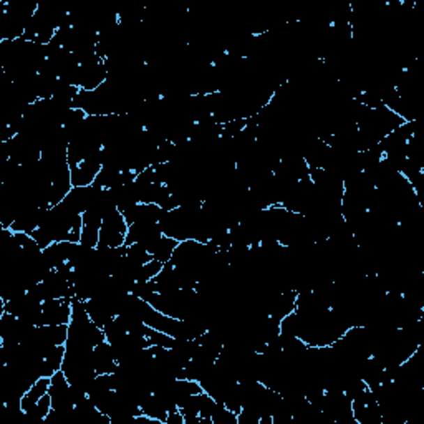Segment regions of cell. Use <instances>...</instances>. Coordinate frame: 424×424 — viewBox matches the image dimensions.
Returning a JSON list of instances; mask_svg holds the SVG:
<instances>
[{"label": "cell", "mask_w": 424, "mask_h": 424, "mask_svg": "<svg viewBox=\"0 0 424 424\" xmlns=\"http://www.w3.org/2000/svg\"><path fill=\"white\" fill-rule=\"evenodd\" d=\"M48 388H50V378L47 377L38 378L37 381L32 384V388H30V390L24 395V397H22V411H24V413H29V411L38 403L40 397L47 395Z\"/></svg>", "instance_id": "5b68a950"}, {"label": "cell", "mask_w": 424, "mask_h": 424, "mask_svg": "<svg viewBox=\"0 0 424 424\" xmlns=\"http://www.w3.org/2000/svg\"><path fill=\"white\" fill-rule=\"evenodd\" d=\"M93 368L96 374H109L118 370L116 356H114L112 343L108 340L93 348Z\"/></svg>", "instance_id": "3957f363"}, {"label": "cell", "mask_w": 424, "mask_h": 424, "mask_svg": "<svg viewBox=\"0 0 424 424\" xmlns=\"http://www.w3.org/2000/svg\"><path fill=\"white\" fill-rule=\"evenodd\" d=\"M50 411H52V396L47 393V395L40 397L38 403L25 414H26V418L33 419V421H45V418L48 416Z\"/></svg>", "instance_id": "8992f818"}, {"label": "cell", "mask_w": 424, "mask_h": 424, "mask_svg": "<svg viewBox=\"0 0 424 424\" xmlns=\"http://www.w3.org/2000/svg\"><path fill=\"white\" fill-rule=\"evenodd\" d=\"M72 300L70 298H53L42 303L40 313V325H68L72 320Z\"/></svg>", "instance_id": "7a4b0ae2"}, {"label": "cell", "mask_w": 424, "mask_h": 424, "mask_svg": "<svg viewBox=\"0 0 424 424\" xmlns=\"http://www.w3.org/2000/svg\"><path fill=\"white\" fill-rule=\"evenodd\" d=\"M128 227H130V225H128L125 215L118 209L112 211L101 220L98 245L112 247V249L125 245Z\"/></svg>", "instance_id": "6da1fadb"}, {"label": "cell", "mask_w": 424, "mask_h": 424, "mask_svg": "<svg viewBox=\"0 0 424 424\" xmlns=\"http://www.w3.org/2000/svg\"><path fill=\"white\" fill-rule=\"evenodd\" d=\"M178 244H179V241H176V238L167 237L162 234V236L159 237L156 242H153V244L148 247V252L153 255L154 260H159V262L166 264L171 260L172 252H174Z\"/></svg>", "instance_id": "277c9868"}]
</instances>
